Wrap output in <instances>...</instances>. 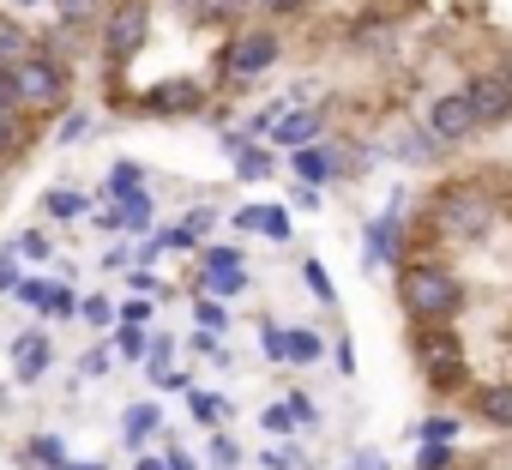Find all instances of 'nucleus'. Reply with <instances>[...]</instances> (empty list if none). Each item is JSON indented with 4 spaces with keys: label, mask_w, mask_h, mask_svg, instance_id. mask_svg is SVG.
Wrapping results in <instances>:
<instances>
[{
    "label": "nucleus",
    "mask_w": 512,
    "mask_h": 470,
    "mask_svg": "<svg viewBox=\"0 0 512 470\" xmlns=\"http://www.w3.org/2000/svg\"><path fill=\"white\" fill-rule=\"evenodd\" d=\"M67 61L49 55V49H31L19 67H13V85H19V103H61L67 97Z\"/></svg>",
    "instance_id": "3"
},
{
    "label": "nucleus",
    "mask_w": 512,
    "mask_h": 470,
    "mask_svg": "<svg viewBox=\"0 0 512 470\" xmlns=\"http://www.w3.org/2000/svg\"><path fill=\"white\" fill-rule=\"evenodd\" d=\"M235 223L272 235V242H284V235H290V211H284V205H247V211H235Z\"/></svg>",
    "instance_id": "11"
},
{
    "label": "nucleus",
    "mask_w": 512,
    "mask_h": 470,
    "mask_svg": "<svg viewBox=\"0 0 512 470\" xmlns=\"http://www.w3.org/2000/svg\"><path fill=\"white\" fill-rule=\"evenodd\" d=\"M284 356L290 362H320V338L314 332H284Z\"/></svg>",
    "instance_id": "19"
},
{
    "label": "nucleus",
    "mask_w": 512,
    "mask_h": 470,
    "mask_svg": "<svg viewBox=\"0 0 512 470\" xmlns=\"http://www.w3.org/2000/svg\"><path fill=\"white\" fill-rule=\"evenodd\" d=\"M37 49V31H25V19H0V67H19Z\"/></svg>",
    "instance_id": "12"
},
{
    "label": "nucleus",
    "mask_w": 512,
    "mask_h": 470,
    "mask_svg": "<svg viewBox=\"0 0 512 470\" xmlns=\"http://www.w3.org/2000/svg\"><path fill=\"white\" fill-rule=\"evenodd\" d=\"M434 145H464L470 133H476V115H470V103H464V91H452V97H434L428 103V127H422Z\"/></svg>",
    "instance_id": "6"
},
{
    "label": "nucleus",
    "mask_w": 512,
    "mask_h": 470,
    "mask_svg": "<svg viewBox=\"0 0 512 470\" xmlns=\"http://www.w3.org/2000/svg\"><path fill=\"white\" fill-rule=\"evenodd\" d=\"M500 79H506V85H512V49H506V55H500Z\"/></svg>",
    "instance_id": "46"
},
{
    "label": "nucleus",
    "mask_w": 512,
    "mask_h": 470,
    "mask_svg": "<svg viewBox=\"0 0 512 470\" xmlns=\"http://www.w3.org/2000/svg\"><path fill=\"white\" fill-rule=\"evenodd\" d=\"M266 133H272L278 145H308V139L320 133V115H308V109H290V115H284L278 127H266Z\"/></svg>",
    "instance_id": "13"
},
{
    "label": "nucleus",
    "mask_w": 512,
    "mask_h": 470,
    "mask_svg": "<svg viewBox=\"0 0 512 470\" xmlns=\"http://www.w3.org/2000/svg\"><path fill=\"white\" fill-rule=\"evenodd\" d=\"M290 422H296V416H290V404H272V410H266V428H272V434H284Z\"/></svg>",
    "instance_id": "34"
},
{
    "label": "nucleus",
    "mask_w": 512,
    "mask_h": 470,
    "mask_svg": "<svg viewBox=\"0 0 512 470\" xmlns=\"http://www.w3.org/2000/svg\"><path fill=\"white\" fill-rule=\"evenodd\" d=\"M260 7H266L272 19H290V13H308V7H314V0H260Z\"/></svg>",
    "instance_id": "27"
},
{
    "label": "nucleus",
    "mask_w": 512,
    "mask_h": 470,
    "mask_svg": "<svg viewBox=\"0 0 512 470\" xmlns=\"http://www.w3.org/2000/svg\"><path fill=\"white\" fill-rule=\"evenodd\" d=\"M205 266H241V254H235V248H211Z\"/></svg>",
    "instance_id": "37"
},
{
    "label": "nucleus",
    "mask_w": 512,
    "mask_h": 470,
    "mask_svg": "<svg viewBox=\"0 0 512 470\" xmlns=\"http://www.w3.org/2000/svg\"><path fill=\"white\" fill-rule=\"evenodd\" d=\"M398 302H404L416 320H446V314L464 302V290H458V278H452L446 266H434V260H404V266H398Z\"/></svg>",
    "instance_id": "1"
},
{
    "label": "nucleus",
    "mask_w": 512,
    "mask_h": 470,
    "mask_svg": "<svg viewBox=\"0 0 512 470\" xmlns=\"http://www.w3.org/2000/svg\"><path fill=\"white\" fill-rule=\"evenodd\" d=\"M139 175H145L139 163H115V169H109V193H133V187H139Z\"/></svg>",
    "instance_id": "25"
},
{
    "label": "nucleus",
    "mask_w": 512,
    "mask_h": 470,
    "mask_svg": "<svg viewBox=\"0 0 512 470\" xmlns=\"http://www.w3.org/2000/svg\"><path fill=\"white\" fill-rule=\"evenodd\" d=\"M13 254H25V260H49V242H43V235H25Z\"/></svg>",
    "instance_id": "31"
},
{
    "label": "nucleus",
    "mask_w": 512,
    "mask_h": 470,
    "mask_svg": "<svg viewBox=\"0 0 512 470\" xmlns=\"http://www.w3.org/2000/svg\"><path fill=\"white\" fill-rule=\"evenodd\" d=\"M13 362H19V374H25V380H37V374L49 368V338H43V332H31V338H19V350H13Z\"/></svg>",
    "instance_id": "14"
},
{
    "label": "nucleus",
    "mask_w": 512,
    "mask_h": 470,
    "mask_svg": "<svg viewBox=\"0 0 512 470\" xmlns=\"http://www.w3.org/2000/svg\"><path fill=\"white\" fill-rule=\"evenodd\" d=\"M422 470H452V452L428 440V446H422Z\"/></svg>",
    "instance_id": "29"
},
{
    "label": "nucleus",
    "mask_w": 512,
    "mask_h": 470,
    "mask_svg": "<svg viewBox=\"0 0 512 470\" xmlns=\"http://www.w3.org/2000/svg\"><path fill=\"white\" fill-rule=\"evenodd\" d=\"M25 139H31V127L19 121V109H0V157L25 151Z\"/></svg>",
    "instance_id": "16"
},
{
    "label": "nucleus",
    "mask_w": 512,
    "mask_h": 470,
    "mask_svg": "<svg viewBox=\"0 0 512 470\" xmlns=\"http://www.w3.org/2000/svg\"><path fill=\"white\" fill-rule=\"evenodd\" d=\"M169 470H193V458L187 452H169Z\"/></svg>",
    "instance_id": "43"
},
{
    "label": "nucleus",
    "mask_w": 512,
    "mask_h": 470,
    "mask_svg": "<svg viewBox=\"0 0 512 470\" xmlns=\"http://www.w3.org/2000/svg\"><path fill=\"white\" fill-rule=\"evenodd\" d=\"M452 428H458V422H452V416H434V422H428V428H422V440H446V434H452Z\"/></svg>",
    "instance_id": "35"
},
{
    "label": "nucleus",
    "mask_w": 512,
    "mask_h": 470,
    "mask_svg": "<svg viewBox=\"0 0 512 470\" xmlns=\"http://www.w3.org/2000/svg\"><path fill=\"white\" fill-rule=\"evenodd\" d=\"M193 416H199L205 428H217V422L229 416V404H223V398H211V392H193Z\"/></svg>",
    "instance_id": "23"
},
{
    "label": "nucleus",
    "mask_w": 512,
    "mask_h": 470,
    "mask_svg": "<svg viewBox=\"0 0 512 470\" xmlns=\"http://www.w3.org/2000/svg\"><path fill=\"white\" fill-rule=\"evenodd\" d=\"M13 7H37V0H13Z\"/></svg>",
    "instance_id": "48"
},
{
    "label": "nucleus",
    "mask_w": 512,
    "mask_h": 470,
    "mask_svg": "<svg viewBox=\"0 0 512 470\" xmlns=\"http://www.w3.org/2000/svg\"><path fill=\"white\" fill-rule=\"evenodd\" d=\"M0 109H19V85H13V67H0Z\"/></svg>",
    "instance_id": "30"
},
{
    "label": "nucleus",
    "mask_w": 512,
    "mask_h": 470,
    "mask_svg": "<svg viewBox=\"0 0 512 470\" xmlns=\"http://www.w3.org/2000/svg\"><path fill=\"white\" fill-rule=\"evenodd\" d=\"M410 344H416V362L428 368V380L464 368V350L452 344V332H428V320H416V338H410Z\"/></svg>",
    "instance_id": "8"
},
{
    "label": "nucleus",
    "mask_w": 512,
    "mask_h": 470,
    "mask_svg": "<svg viewBox=\"0 0 512 470\" xmlns=\"http://www.w3.org/2000/svg\"><path fill=\"white\" fill-rule=\"evenodd\" d=\"M85 374H109V350H91L85 356Z\"/></svg>",
    "instance_id": "42"
},
{
    "label": "nucleus",
    "mask_w": 512,
    "mask_h": 470,
    "mask_svg": "<svg viewBox=\"0 0 512 470\" xmlns=\"http://www.w3.org/2000/svg\"><path fill=\"white\" fill-rule=\"evenodd\" d=\"M350 470H380V458H374V452H362V458H356Z\"/></svg>",
    "instance_id": "44"
},
{
    "label": "nucleus",
    "mask_w": 512,
    "mask_h": 470,
    "mask_svg": "<svg viewBox=\"0 0 512 470\" xmlns=\"http://www.w3.org/2000/svg\"><path fill=\"white\" fill-rule=\"evenodd\" d=\"M235 163H241V181H266V169H272V157H266V151H253L247 139L235 145Z\"/></svg>",
    "instance_id": "18"
},
{
    "label": "nucleus",
    "mask_w": 512,
    "mask_h": 470,
    "mask_svg": "<svg viewBox=\"0 0 512 470\" xmlns=\"http://www.w3.org/2000/svg\"><path fill=\"white\" fill-rule=\"evenodd\" d=\"M260 344H266V356H284V332H278V326H266Z\"/></svg>",
    "instance_id": "39"
},
{
    "label": "nucleus",
    "mask_w": 512,
    "mask_h": 470,
    "mask_svg": "<svg viewBox=\"0 0 512 470\" xmlns=\"http://www.w3.org/2000/svg\"><path fill=\"white\" fill-rule=\"evenodd\" d=\"M55 470H103V464H55Z\"/></svg>",
    "instance_id": "47"
},
{
    "label": "nucleus",
    "mask_w": 512,
    "mask_h": 470,
    "mask_svg": "<svg viewBox=\"0 0 512 470\" xmlns=\"http://www.w3.org/2000/svg\"><path fill=\"white\" fill-rule=\"evenodd\" d=\"M199 103H205V91H199L193 79H175V85L151 91V109H157V115H193Z\"/></svg>",
    "instance_id": "10"
},
{
    "label": "nucleus",
    "mask_w": 512,
    "mask_h": 470,
    "mask_svg": "<svg viewBox=\"0 0 512 470\" xmlns=\"http://www.w3.org/2000/svg\"><path fill=\"white\" fill-rule=\"evenodd\" d=\"M133 470H169V464H163V458H139Z\"/></svg>",
    "instance_id": "45"
},
{
    "label": "nucleus",
    "mask_w": 512,
    "mask_h": 470,
    "mask_svg": "<svg viewBox=\"0 0 512 470\" xmlns=\"http://www.w3.org/2000/svg\"><path fill=\"white\" fill-rule=\"evenodd\" d=\"M211 458H217V464H235V440H229V434H217V440H211Z\"/></svg>",
    "instance_id": "36"
},
{
    "label": "nucleus",
    "mask_w": 512,
    "mask_h": 470,
    "mask_svg": "<svg viewBox=\"0 0 512 470\" xmlns=\"http://www.w3.org/2000/svg\"><path fill=\"white\" fill-rule=\"evenodd\" d=\"M302 278H308V290H314L320 302H332V278H326V266H320V260H308V266H302Z\"/></svg>",
    "instance_id": "26"
},
{
    "label": "nucleus",
    "mask_w": 512,
    "mask_h": 470,
    "mask_svg": "<svg viewBox=\"0 0 512 470\" xmlns=\"http://www.w3.org/2000/svg\"><path fill=\"white\" fill-rule=\"evenodd\" d=\"M296 175H302V187H320V181H332V157L326 151H296Z\"/></svg>",
    "instance_id": "17"
},
{
    "label": "nucleus",
    "mask_w": 512,
    "mask_h": 470,
    "mask_svg": "<svg viewBox=\"0 0 512 470\" xmlns=\"http://www.w3.org/2000/svg\"><path fill=\"white\" fill-rule=\"evenodd\" d=\"M145 25H151V7H145V0H115L109 19H103V55H109V61H133L139 43H145Z\"/></svg>",
    "instance_id": "4"
},
{
    "label": "nucleus",
    "mask_w": 512,
    "mask_h": 470,
    "mask_svg": "<svg viewBox=\"0 0 512 470\" xmlns=\"http://www.w3.org/2000/svg\"><path fill=\"white\" fill-rule=\"evenodd\" d=\"M428 223L434 235H446V242H476V235L488 229V205L476 187H446L428 199Z\"/></svg>",
    "instance_id": "2"
},
{
    "label": "nucleus",
    "mask_w": 512,
    "mask_h": 470,
    "mask_svg": "<svg viewBox=\"0 0 512 470\" xmlns=\"http://www.w3.org/2000/svg\"><path fill=\"white\" fill-rule=\"evenodd\" d=\"M151 428H157V410H151V404H133V410H127V446H139Z\"/></svg>",
    "instance_id": "22"
},
{
    "label": "nucleus",
    "mask_w": 512,
    "mask_h": 470,
    "mask_svg": "<svg viewBox=\"0 0 512 470\" xmlns=\"http://www.w3.org/2000/svg\"><path fill=\"white\" fill-rule=\"evenodd\" d=\"M145 223H151V199H145L139 187H133V193H121V211H115V229H133V235H139Z\"/></svg>",
    "instance_id": "15"
},
{
    "label": "nucleus",
    "mask_w": 512,
    "mask_h": 470,
    "mask_svg": "<svg viewBox=\"0 0 512 470\" xmlns=\"http://www.w3.org/2000/svg\"><path fill=\"white\" fill-rule=\"evenodd\" d=\"M121 356H145V332L121 320Z\"/></svg>",
    "instance_id": "28"
},
{
    "label": "nucleus",
    "mask_w": 512,
    "mask_h": 470,
    "mask_svg": "<svg viewBox=\"0 0 512 470\" xmlns=\"http://www.w3.org/2000/svg\"><path fill=\"white\" fill-rule=\"evenodd\" d=\"M121 320H127V326H145V320H151V308H145V302H127V308H121Z\"/></svg>",
    "instance_id": "38"
},
{
    "label": "nucleus",
    "mask_w": 512,
    "mask_h": 470,
    "mask_svg": "<svg viewBox=\"0 0 512 470\" xmlns=\"http://www.w3.org/2000/svg\"><path fill=\"white\" fill-rule=\"evenodd\" d=\"M247 278L235 272V266H205V290H217V296H235Z\"/></svg>",
    "instance_id": "21"
},
{
    "label": "nucleus",
    "mask_w": 512,
    "mask_h": 470,
    "mask_svg": "<svg viewBox=\"0 0 512 470\" xmlns=\"http://www.w3.org/2000/svg\"><path fill=\"white\" fill-rule=\"evenodd\" d=\"M109 314H115V308H109L103 296H91V302H85V320H91V326H109Z\"/></svg>",
    "instance_id": "32"
},
{
    "label": "nucleus",
    "mask_w": 512,
    "mask_h": 470,
    "mask_svg": "<svg viewBox=\"0 0 512 470\" xmlns=\"http://www.w3.org/2000/svg\"><path fill=\"white\" fill-rule=\"evenodd\" d=\"M49 217H85V193L55 187V193H49Z\"/></svg>",
    "instance_id": "20"
},
{
    "label": "nucleus",
    "mask_w": 512,
    "mask_h": 470,
    "mask_svg": "<svg viewBox=\"0 0 512 470\" xmlns=\"http://www.w3.org/2000/svg\"><path fill=\"white\" fill-rule=\"evenodd\" d=\"M272 61H278V31H235V43H229V55H223V67H229L235 79L266 73Z\"/></svg>",
    "instance_id": "7"
},
{
    "label": "nucleus",
    "mask_w": 512,
    "mask_h": 470,
    "mask_svg": "<svg viewBox=\"0 0 512 470\" xmlns=\"http://www.w3.org/2000/svg\"><path fill=\"white\" fill-rule=\"evenodd\" d=\"M19 284V266H13V254H0V290H13Z\"/></svg>",
    "instance_id": "40"
},
{
    "label": "nucleus",
    "mask_w": 512,
    "mask_h": 470,
    "mask_svg": "<svg viewBox=\"0 0 512 470\" xmlns=\"http://www.w3.org/2000/svg\"><path fill=\"white\" fill-rule=\"evenodd\" d=\"M464 103H470L476 127H506V121H512V85H506L500 73H476V79L464 85Z\"/></svg>",
    "instance_id": "5"
},
{
    "label": "nucleus",
    "mask_w": 512,
    "mask_h": 470,
    "mask_svg": "<svg viewBox=\"0 0 512 470\" xmlns=\"http://www.w3.org/2000/svg\"><path fill=\"white\" fill-rule=\"evenodd\" d=\"M55 7H61L67 31H79V25H91V13H97V0H55Z\"/></svg>",
    "instance_id": "24"
},
{
    "label": "nucleus",
    "mask_w": 512,
    "mask_h": 470,
    "mask_svg": "<svg viewBox=\"0 0 512 470\" xmlns=\"http://www.w3.org/2000/svg\"><path fill=\"white\" fill-rule=\"evenodd\" d=\"M73 139H85V115H73V121L61 127V145H73Z\"/></svg>",
    "instance_id": "41"
},
{
    "label": "nucleus",
    "mask_w": 512,
    "mask_h": 470,
    "mask_svg": "<svg viewBox=\"0 0 512 470\" xmlns=\"http://www.w3.org/2000/svg\"><path fill=\"white\" fill-rule=\"evenodd\" d=\"M470 410L488 428H512V386H476L470 392Z\"/></svg>",
    "instance_id": "9"
},
{
    "label": "nucleus",
    "mask_w": 512,
    "mask_h": 470,
    "mask_svg": "<svg viewBox=\"0 0 512 470\" xmlns=\"http://www.w3.org/2000/svg\"><path fill=\"white\" fill-rule=\"evenodd\" d=\"M199 326H205V332H223V308H217V302H199Z\"/></svg>",
    "instance_id": "33"
}]
</instances>
